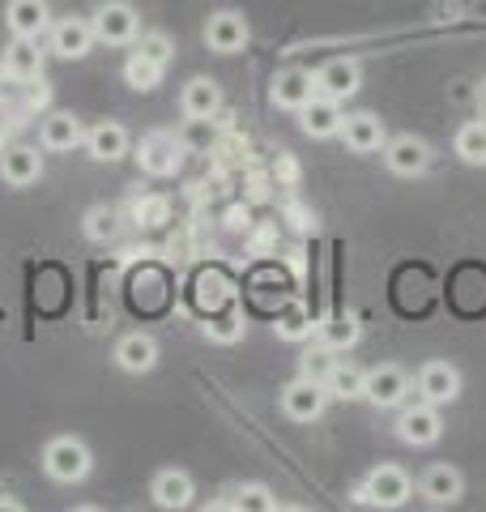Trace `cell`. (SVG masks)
<instances>
[{
  "mask_svg": "<svg viewBox=\"0 0 486 512\" xmlns=\"http://www.w3.org/2000/svg\"><path fill=\"white\" fill-rule=\"evenodd\" d=\"M90 448L81 444V440H73V436H56L52 444L43 448V470H47V478L52 483H64V487H73V483H81V478L90 474Z\"/></svg>",
  "mask_w": 486,
  "mask_h": 512,
  "instance_id": "cell-1",
  "label": "cell"
},
{
  "mask_svg": "<svg viewBox=\"0 0 486 512\" xmlns=\"http://www.w3.org/2000/svg\"><path fill=\"white\" fill-rule=\"evenodd\" d=\"M410 495H414V483H410V474H405L401 466H376L367 474V483L354 491V500L376 504V508H401Z\"/></svg>",
  "mask_w": 486,
  "mask_h": 512,
  "instance_id": "cell-2",
  "label": "cell"
},
{
  "mask_svg": "<svg viewBox=\"0 0 486 512\" xmlns=\"http://www.w3.org/2000/svg\"><path fill=\"white\" fill-rule=\"evenodd\" d=\"M137 163H141L145 175H154V180H167V175H175V171H180V163H184V141L175 137V133H150V137H141Z\"/></svg>",
  "mask_w": 486,
  "mask_h": 512,
  "instance_id": "cell-3",
  "label": "cell"
},
{
  "mask_svg": "<svg viewBox=\"0 0 486 512\" xmlns=\"http://www.w3.org/2000/svg\"><path fill=\"white\" fill-rule=\"evenodd\" d=\"M94 39L99 43H111V47H124L137 39V9L124 5V0H107V5H99V13H94Z\"/></svg>",
  "mask_w": 486,
  "mask_h": 512,
  "instance_id": "cell-4",
  "label": "cell"
},
{
  "mask_svg": "<svg viewBox=\"0 0 486 512\" xmlns=\"http://www.w3.org/2000/svg\"><path fill=\"white\" fill-rule=\"evenodd\" d=\"M397 436L401 444H410V448H427L444 436V419H440V406H405L401 410V419H397Z\"/></svg>",
  "mask_w": 486,
  "mask_h": 512,
  "instance_id": "cell-5",
  "label": "cell"
},
{
  "mask_svg": "<svg viewBox=\"0 0 486 512\" xmlns=\"http://www.w3.org/2000/svg\"><path fill=\"white\" fill-rule=\"evenodd\" d=\"M384 163H388V171H393V175H405V180H414V175L427 171L431 150H427L423 137L401 133V137H393V141H384Z\"/></svg>",
  "mask_w": 486,
  "mask_h": 512,
  "instance_id": "cell-6",
  "label": "cell"
},
{
  "mask_svg": "<svg viewBox=\"0 0 486 512\" xmlns=\"http://www.w3.org/2000/svg\"><path fill=\"white\" fill-rule=\"evenodd\" d=\"M324 402H329L324 384L307 380V376H299L295 384L282 389V410H286V419H295V423H316L324 414Z\"/></svg>",
  "mask_w": 486,
  "mask_h": 512,
  "instance_id": "cell-7",
  "label": "cell"
},
{
  "mask_svg": "<svg viewBox=\"0 0 486 512\" xmlns=\"http://www.w3.org/2000/svg\"><path fill=\"white\" fill-rule=\"evenodd\" d=\"M405 393H410V376L401 372V367L393 363H384L376 367V372H367V384H363V397L371 406H380V410H393L405 402Z\"/></svg>",
  "mask_w": 486,
  "mask_h": 512,
  "instance_id": "cell-8",
  "label": "cell"
},
{
  "mask_svg": "<svg viewBox=\"0 0 486 512\" xmlns=\"http://www.w3.org/2000/svg\"><path fill=\"white\" fill-rule=\"evenodd\" d=\"M359 82H363L359 64L346 60V56H337V60H329V64H320L316 69V94L337 99V103H346L350 94H359Z\"/></svg>",
  "mask_w": 486,
  "mask_h": 512,
  "instance_id": "cell-9",
  "label": "cell"
},
{
  "mask_svg": "<svg viewBox=\"0 0 486 512\" xmlns=\"http://www.w3.org/2000/svg\"><path fill=\"white\" fill-rule=\"evenodd\" d=\"M205 43L214 47L218 56L243 52V43H248V22H243V13H235V9L214 13V18L205 22Z\"/></svg>",
  "mask_w": 486,
  "mask_h": 512,
  "instance_id": "cell-10",
  "label": "cell"
},
{
  "mask_svg": "<svg viewBox=\"0 0 486 512\" xmlns=\"http://www.w3.org/2000/svg\"><path fill=\"white\" fill-rule=\"evenodd\" d=\"M418 393L431 406H452L461 397V372L452 363H427L418 372Z\"/></svg>",
  "mask_w": 486,
  "mask_h": 512,
  "instance_id": "cell-11",
  "label": "cell"
},
{
  "mask_svg": "<svg viewBox=\"0 0 486 512\" xmlns=\"http://www.w3.org/2000/svg\"><path fill=\"white\" fill-rule=\"evenodd\" d=\"M269 99L278 103L282 111H299L316 99V73H307V69H282L278 77H273V90H269Z\"/></svg>",
  "mask_w": 486,
  "mask_h": 512,
  "instance_id": "cell-12",
  "label": "cell"
},
{
  "mask_svg": "<svg viewBox=\"0 0 486 512\" xmlns=\"http://www.w3.org/2000/svg\"><path fill=\"white\" fill-rule=\"evenodd\" d=\"M337 137H342L346 150H354V154H376V150H384V141H388L384 120L371 116V111L346 116V120H342V133H337Z\"/></svg>",
  "mask_w": 486,
  "mask_h": 512,
  "instance_id": "cell-13",
  "label": "cell"
},
{
  "mask_svg": "<svg viewBox=\"0 0 486 512\" xmlns=\"http://www.w3.org/2000/svg\"><path fill=\"white\" fill-rule=\"evenodd\" d=\"M90 47H94V22H86V18H60L52 26V52L56 56L81 60V56H90Z\"/></svg>",
  "mask_w": 486,
  "mask_h": 512,
  "instance_id": "cell-14",
  "label": "cell"
},
{
  "mask_svg": "<svg viewBox=\"0 0 486 512\" xmlns=\"http://www.w3.org/2000/svg\"><path fill=\"white\" fill-rule=\"evenodd\" d=\"M342 103L337 99H324V94H316L307 107H299V124H303V133L307 137H316V141H324V137H337L342 133Z\"/></svg>",
  "mask_w": 486,
  "mask_h": 512,
  "instance_id": "cell-15",
  "label": "cell"
},
{
  "mask_svg": "<svg viewBox=\"0 0 486 512\" xmlns=\"http://www.w3.org/2000/svg\"><path fill=\"white\" fill-rule=\"evenodd\" d=\"M461 491H465V478H461V470H452V466H431L423 474V483H418V495H423L427 504H435V508L457 504Z\"/></svg>",
  "mask_w": 486,
  "mask_h": 512,
  "instance_id": "cell-16",
  "label": "cell"
},
{
  "mask_svg": "<svg viewBox=\"0 0 486 512\" xmlns=\"http://www.w3.org/2000/svg\"><path fill=\"white\" fill-rule=\"evenodd\" d=\"M43 175V154L30 146H9L5 158H0V180L13 188H30Z\"/></svg>",
  "mask_w": 486,
  "mask_h": 512,
  "instance_id": "cell-17",
  "label": "cell"
},
{
  "mask_svg": "<svg viewBox=\"0 0 486 512\" xmlns=\"http://www.w3.org/2000/svg\"><path fill=\"white\" fill-rule=\"evenodd\" d=\"M39 141H43V150L64 154V150L81 146L86 133H81V120L73 116V111H52V116L43 120V128H39Z\"/></svg>",
  "mask_w": 486,
  "mask_h": 512,
  "instance_id": "cell-18",
  "label": "cell"
},
{
  "mask_svg": "<svg viewBox=\"0 0 486 512\" xmlns=\"http://www.w3.org/2000/svg\"><path fill=\"white\" fill-rule=\"evenodd\" d=\"M5 22H9L13 35L39 39L43 30H47V22H52V13H47V0H9Z\"/></svg>",
  "mask_w": 486,
  "mask_h": 512,
  "instance_id": "cell-19",
  "label": "cell"
},
{
  "mask_svg": "<svg viewBox=\"0 0 486 512\" xmlns=\"http://www.w3.org/2000/svg\"><path fill=\"white\" fill-rule=\"evenodd\" d=\"M116 363L124 367V372H154V363H158V342L150 338V333H128V338H120L116 346Z\"/></svg>",
  "mask_w": 486,
  "mask_h": 512,
  "instance_id": "cell-20",
  "label": "cell"
},
{
  "mask_svg": "<svg viewBox=\"0 0 486 512\" xmlns=\"http://www.w3.org/2000/svg\"><path fill=\"white\" fill-rule=\"evenodd\" d=\"M86 150H90L94 163H116V158H124V154H128V133H124V124L107 120V124H99V128H90V133H86Z\"/></svg>",
  "mask_w": 486,
  "mask_h": 512,
  "instance_id": "cell-21",
  "label": "cell"
},
{
  "mask_svg": "<svg viewBox=\"0 0 486 512\" xmlns=\"http://www.w3.org/2000/svg\"><path fill=\"white\" fill-rule=\"evenodd\" d=\"M184 116L188 120H209L222 111V90L218 82H209V77H192V82L184 86Z\"/></svg>",
  "mask_w": 486,
  "mask_h": 512,
  "instance_id": "cell-22",
  "label": "cell"
},
{
  "mask_svg": "<svg viewBox=\"0 0 486 512\" xmlns=\"http://www.w3.org/2000/svg\"><path fill=\"white\" fill-rule=\"evenodd\" d=\"M150 495H154L158 508H188L192 495H197V487H192V478H188L184 470H162V474L154 478Z\"/></svg>",
  "mask_w": 486,
  "mask_h": 512,
  "instance_id": "cell-23",
  "label": "cell"
},
{
  "mask_svg": "<svg viewBox=\"0 0 486 512\" xmlns=\"http://www.w3.org/2000/svg\"><path fill=\"white\" fill-rule=\"evenodd\" d=\"M5 69L13 77H39L43 73V47L39 39H22V35H13V43L5 47Z\"/></svg>",
  "mask_w": 486,
  "mask_h": 512,
  "instance_id": "cell-24",
  "label": "cell"
},
{
  "mask_svg": "<svg viewBox=\"0 0 486 512\" xmlns=\"http://www.w3.org/2000/svg\"><path fill=\"white\" fill-rule=\"evenodd\" d=\"M363 384H367V372H359V367H350V363H337L329 380H324V393L337 397V402H359Z\"/></svg>",
  "mask_w": 486,
  "mask_h": 512,
  "instance_id": "cell-25",
  "label": "cell"
},
{
  "mask_svg": "<svg viewBox=\"0 0 486 512\" xmlns=\"http://www.w3.org/2000/svg\"><path fill=\"white\" fill-rule=\"evenodd\" d=\"M222 128H231V120H218V116H209V120H188V128L180 133L184 141V150H214V141L222 137Z\"/></svg>",
  "mask_w": 486,
  "mask_h": 512,
  "instance_id": "cell-26",
  "label": "cell"
},
{
  "mask_svg": "<svg viewBox=\"0 0 486 512\" xmlns=\"http://www.w3.org/2000/svg\"><path fill=\"white\" fill-rule=\"evenodd\" d=\"M457 158L469 167H486V120L465 124L457 133Z\"/></svg>",
  "mask_w": 486,
  "mask_h": 512,
  "instance_id": "cell-27",
  "label": "cell"
},
{
  "mask_svg": "<svg viewBox=\"0 0 486 512\" xmlns=\"http://www.w3.org/2000/svg\"><path fill=\"white\" fill-rule=\"evenodd\" d=\"M171 222V201L167 197H137L133 201V227L137 231H158Z\"/></svg>",
  "mask_w": 486,
  "mask_h": 512,
  "instance_id": "cell-28",
  "label": "cell"
},
{
  "mask_svg": "<svg viewBox=\"0 0 486 512\" xmlns=\"http://www.w3.org/2000/svg\"><path fill=\"white\" fill-rule=\"evenodd\" d=\"M273 329H278V338H286V342H303V338H312V312H307L303 303H286Z\"/></svg>",
  "mask_w": 486,
  "mask_h": 512,
  "instance_id": "cell-29",
  "label": "cell"
},
{
  "mask_svg": "<svg viewBox=\"0 0 486 512\" xmlns=\"http://www.w3.org/2000/svg\"><path fill=\"white\" fill-rule=\"evenodd\" d=\"M124 82L133 86V90H154L162 82V64H154L150 56L133 52V56L124 60Z\"/></svg>",
  "mask_w": 486,
  "mask_h": 512,
  "instance_id": "cell-30",
  "label": "cell"
},
{
  "mask_svg": "<svg viewBox=\"0 0 486 512\" xmlns=\"http://www.w3.org/2000/svg\"><path fill=\"white\" fill-rule=\"evenodd\" d=\"M205 338H214V342H222V346L239 342V338H243V320H239V312H235V308L209 312V316H205Z\"/></svg>",
  "mask_w": 486,
  "mask_h": 512,
  "instance_id": "cell-31",
  "label": "cell"
},
{
  "mask_svg": "<svg viewBox=\"0 0 486 512\" xmlns=\"http://www.w3.org/2000/svg\"><path fill=\"white\" fill-rule=\"evenodd\" d=\"M337 350H329V346H312V350H303V355H299V376H307V380H316V384H324V380H329V372H333V367H337Z\"/></svg>",
  "mask_w": 486,
  "mask_h": 512,
  "instance_id": "cell-32",
  "label": "cell"
},
{
  "mask_svg": "<svg viewBox=\"0 0 486 512\" xmlns=\"http://www.w3.org/2000/svg\"><path fill=\"white\" fill-rule=\"evenodd\" d=\"M320 342L329 350H350L359 342V325H354V316H333L320 325Z\"/></svg>",
  "mask_w": 486,
  "mask_h": 512,
  "instance_id": "cell-33",
  "label": "cell"
},
{
  "mask_svg": "<svg viewBox=\"0 0 486 512\" xmlns=\"http://www.w3.org/2000/svg\"><path fill=\"white\" fill-rule=\"evenodd\" d=\"M137 52H141V56H150L154 64H162V69H167L171 56H175V43H171V35H162V30H150V35H141Z\"/></svg>",
  "mask_w": 486,
  "mask_h": 512,
  "instance_id": "cell-34",
  "label": "cell"
},
{
  "mask_svg": "<svg viewBox=\"0 0 486 512\" xmlns=\"http://www.w3.org/2000/svg\"><path fill=\"white\" fill-rule=\"evenodd\" d=\"M278 248V222H261V227H248V252L252 256H273Z\"/></svg>",
  "mask_w": 486,
  "mask_h": 512,
  "instance_id": "cell-35",
  "label": "cell"
},
{
  "mask_svg": "<svg viewBox=\"0 0 486 512\" xmlns=\"http://www.w3.org/2000/svg\"><path fill=\"white\" fill-rule=\"evenodd\" d=\"M243 171H248V175H243V197H248L252 205L256 201H269V188H273V175L269 171H261V167H243Z\"/></svg>",
  "mask_w": 486,
  "mask_h": 512,
  "instance_id": "cell-36",
  "label": "cell"
},
{
  "mask_svg": "<svg viewBox=\"0 0 486 512\" xmlns=\"http://www.w3.org/2000/svg\"><path fill=\"white\" fill-rule=\"evenodd\" d=\"M22 107H26V111L52 107V86L43 82V73H39V77H26V86H22Z\"/></svg>",
  "mask_w": 486,
  "mask_h": 512,
  "instance_id": "cell-37",
  "label": "cell"
},
{
  "mask_svg": "<svg viewBox=\"0 0 486 512\" xmlns=\"http://www.w3.org/2000/svg\"><path fill=\"white\" fill-rule=\"evenodd\" d=\"M235 508H256V512H269V508H278V500L269 495V487L261 483H252V487H239V500Z\"/></svg>",
  "mask_w": 486,
  "mask_h": 512,
  "instance_id": "cell-38",
  "label": "cell"
},
{
  "mask_svg": "<svg viewBox=\"0 0 486 512\" xmlns=\"http://www.w3.org/2000/svg\"><path fill=\"white\" fill-rule=\"evenodd\" d=\"M86 235L99 239V244H107V239L116 235V214H111V210H90L86 214Z\"/></svg>",
  "mask_w": 486,
  "mask_h": 512,
  "instance_id": "cell-39",
  "label": "cell"
},
{
  "mask_svg": "<svg viewBox=\"0 0 486 512\" xmlns=\"http://www.w3.org/2000/svg\"><path fill=\"white\" fill-rule=\"evenodd\" d=\"M22 77H13L9 69H0V107H22Z\"/></svg>",
  "mask_w": 486,
  "mask_h": 512,
  "instance_id": "cell-40",
  "label": "cell"
},
{
  "mask_svg": "<svg viewBox=\"0 0 486 512\" xmlns=\"http://www.w3.org/2000/svg\"><path fill=\"white\" fill-rule=\"evenodd\" d=\"M167 252H171V261H192L197 256V244H192V231H175L171 235V244H167Z\"/></svg>",
  "mask_w": 486,
  "mask_h": 512,
  "instance_id": "cell-41",
  "label": "cell"
},
{
  "mask_svg": "<svg viewBox=\"0 0 486 512\" xmlns=\"http://www.w3.org/2000/svg\"><path fill=\"white\" fill-rule=\"evenodd\" d=\"M222 222H226V231H243V235H248V227H252V210H248V205H231V210L222 214Z\"/></svg>",
  "mask_w": 486,
  "mask_h": 512,
  "instance_id": "cell-42",
  "label": "cell"
},
{
  "mask_svg": "<svg viewBox=\"0 0 486 512\" xmlns=\"http://www.w3.org/2000/svg\"><path fill=\"white\" fill-rule=\"evenodd\" d=\"M273 180H282V184H295V180H299V167H295V158H290V154H278V163H273Z\"/></svg>",
  "mask_w": 486,
  "mask_h": 512,
  "instance_id": "cell-43",
  "label": "cell"
},
{
  "mask_svg": "<svg viewBox=\"0 0 486 512\" xmlns=\"http://www.w3.org/2000/svg\"><path fill=\"white\" fill-rule=\"evenodd\" d=\"M286 218H290V222H295V227H299V231H312V227H316V218H312V214H307V210H303V205H290V210H286Z\"/></svg>",
  "mask_w": 486,
  "mask_h": 512,
  "instance_id": "cell-44",
  "label": "cell"
},
{
  "mask_svg": "<svg viewBox=\"0 0 486 512\" xmlns=\"http://www.w3.org/2000/svg\"><path fill=\"white\" fill-rule=\"evenodd\" d=\"M5 141H9V124H5V116H0V150H5Z\"/></svg>",
  "mask_w": 486,
  "mask_h": 512,
  "instance_id": "cell-45",
  "label": "cell"
},
{
  "mask_svg": "<svg viewBox=\"0 0 486 512\" xmlns=\"http://www.w3.org/2000/svg\"><path fill=\"white\" fill-rule=\"evenodd\" d=\"M478 107L486 111V77H482V86H478Z\"/></svg>",
  "mask_w": 486,
  "mask_h": 512,
  "instance_id": "cell-46",
  "label": "cell"
},
{
  "mask_svg": "<svg viewBox=\"0 0 486 512\" xmlns=\"http://www.w3.org/2000/svg\"><path fill=\"white\" fill-rule=\"evenodd\" d=\"M0 508H9V512H18V500H0Z\"/></svg>",
  "mask_w": 486,
  "mask_h": 512,
  "instance_id": "cell-47",
  "label": "cell"
}]
</instances>
